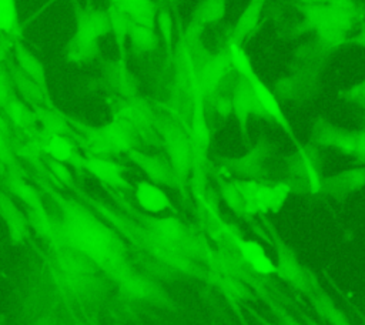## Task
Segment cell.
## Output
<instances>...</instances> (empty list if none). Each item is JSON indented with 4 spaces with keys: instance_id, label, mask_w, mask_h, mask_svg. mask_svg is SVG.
<instances>
[{
    "instance_id": "12",
    "label": "cell",
    "mask_w": 365,
    "mask_h": 325,
    "mask_svg": "<svg viewBox=\"0 0 365 325\" xmlns=\"http://www.w3.org/2000/svg\"><path fill=\"white\" fill-rule=\"evenodd\" d=\"M231 111L237 120L240 133L244 138H248V123L252 115H259V110L250 87V83L242 78L241 83L237 86L232 101H231Z\"/></svg>"
},
{
    "instance_id": "23",
    "label": "cell",
    "mask_w": 365,
    "mask_h": 325,
    "mask_svg": "<svg viewBox=\"0 0 365 325\" xmlns=\"http://www.w3.org/2000/svg\"><path fill=\"white\" fill-rule=\"evenodd\" d=\"M120 10L133 17L140 26L150 29L154 24L155 7L151 0H117Z\"/></svg>"
},
{
    "instance_id": "21",
    "label": "cell",
    "mask_w": 365,
    "mask_h": 325,
    "mask_svg": "<svg viewBox=\"0 0 365 325\" xmlns=\"http://www.w3.org/2000/svg\"><path fill=\"white\" fill-rule=\"evenodd\" d=\"M228 0H201L192 13V26H207L218 23L227 11Z\"/></svg>"
},
{
    "instance_id": "16",
    "label": "cell",
    "mask_w": 365,
    "mask_h": 325,
    "mask_svg": "<svg viewBox=\"0 0 365 325\" xmlns=\"http://www.w3.org/2000/svg\"><path fill=\"white\" fill-rule=\"evenodd\" d=\"M81 165L94 175L98 181L113 185V187H125L127 181L123 175V167L106 157H88L84 158Z\"/></svg>"
},
{
    "instance_id": "30",
    "label": "cell",
    "mask_w": 365,
    "mask_h": 325,
    "mask_svg": "<svg viewBox=\"0 0 365 325\" xmlns=\"http://www.w3.org/2000/svg\"><path fill=\"white\" fill-rule=\"evenodd\" d=\"M346 101L365 107V80L352 86L341 94Z\"/></svg>"
},
{
    "instance_id": "1",
    "label": "cell",
    "mask_w": 365,
    "mask_h": 325,
    "mask_svg": "<svg viewBox=\"0 0 365 325\" xmlns=\"http://www.w3.org/2000/svg\"><path fill=\"white\" fill-rule=\"evenodd\" d=\"M57 227L60 239L91 261L104 277L114 279L131 267L123 239L84 207L67 202Z\"/></svg>"
},
{
    "instance_id": "35",
    "label": "cell",
    "mask_w": 365,
    "mask_h": 325,
    "mask_svg": "<svg viewBox=\"0 0 365 325\" xmlns=\"http://www.w3.org/2000/svg\"><path fill=\"white\" fill-rule=\"evenodd\" d=\"M259 321H261V324H262V325H272V324H268V322H267L265 319H262V318H259Z\"/></svg>"
},
{
    "instance_id": "17",
    "label": "cell",
    "mask_w": 365,
    "mask_h": 325,
    "mask_svg": "<svg viewBox=\"0 0 365 325\" xmlns=\"http://www.w3.org/2000/svg\"><path fill=\"white\" fill-rule=\"evenodd\" d=\"M265 3L267 0H248L232 29L231 40L241 43L244 38H248L257 33Z\"/></svg>"
},
{
    "instance_id": "7",
    "label": "cell",
    "mask_w": 365,
    "mask_h": 325,
    "mask_svg": "<svg viewBox=\"0 0 365 325\" xmlns=\"http://www.w3.org/2000/svg\"><path fill=\"white\" fill-rule=\"evenodd\" d=\"M111 281L117 285L120 292L128 298L150 302H163L167 299V295H164L155 284H153L148 278L137 274L133 267L127 268Z\"/></svg>"
},
{
    "instance_id": "19",
    "label": "cell",
    "mask_w": 365,
    "mask_h": 325,
    "mask_svg": "<svg viewBox=\"0 0 365 325\" xmlns=\"http://www.w3.org/2000/svg\"><path fill=\"white\" fill-rule=\"evenodd\" d=\"M0 212L6 222L10 241L14 245L23 244L30 235L27 222L24 221L23 215L16 210V207L13 204H10L9 201H4V200L0 202Z\"/></svg>"
},
{
    "instance_id": "24",
    "label": "cell",
    "mask_w": 365,
    "mask_h": 325,
    "mask_svg": "<svg viewBox=\"0 0 365 325\" xmlns=\"http://www.w3.org/2000/svg\"><path fill=\"white\" fill-rule=\"evenodd\" d=\"M191 148H192V157H204L208 145H210V131L207 127V121L204 118L202 110L200 107V110L195 111L194 117H192V124H191Z\"/></svg>"
},
{
    "instance_id": "32",
    "label": "cell",
    "mask_w": 365,
    "mask_h": 325,
    "mask_svg": "<svg viewBox=\"0 0 365 325\" xmlns=\"http://www.w3.org/2000/svg\"><path fill=\"white\" fill-rule=\"evenodd\" d=\"M74 325H100V322H98L97 318H87V319L76 322Z\"/></svg>"
},
{
    "instance_id": "20",
    "label": "cell",
    "mask_w": 365,
    "mask_h": 325,
    "mask_svg": "<svg viewBox=\"0 0 365 325\" xmlns=\"http://www.w3.org/2000/svg\"><path fill=\"white\" fill-rule=\"evenodd\" d=\"M297 167L305 180L308 191L312 194L321 192L322 177H321L314 151L308 148H301L297 155Z\"/></svg>"
},
{
    "instance_id": "31",
    "label": "cell",
    "mask_w": 365,
    "mask_h": 325,
    "mask_svg": "<svg viewBox=\"0 0 365 325\" xmlns=\"http://www.w3.org/2000/svg\"><path fill=\"white\" fill-rule=\"evenodd\" d=\"M271 308H272L274 315H275L277 319L279 321V325H305L304 322H301V321H298L297 318H294L291 314H288V312H287L285 309H282L281 306L272 304Z\"/></svg>"
},
{
    "instance_id": "9",
    "label": "cell",
    "mask_w": 365,
    "mask_h": 325,
    "mask_svg": "<svg viewBox=\"0 0 365 325\" xmlns=\"http://www.w3.org/2000/svg\"><path fill=\"white\" fill-rule=\"evenodd\" d=\"M355 131L344 130L325 120H318L312 128V141L315 145L339 151L344 155H352Z\"/></svg>"
},
{
    "instance_id": "3",
    "label": "cell",
    "mask_w": 365,
    "mask_h": 325,
    "mask_svg": "<svg viewBox=\"0 0 365 325\" xmlns=\"http://www.w3.org/2000/svg\"><path fill=\"white\" fill-rule=\"evenodd\" d=\"M307 24L317 31L327 46H338L345 40L354 23L355 9L344 7L331 1L307 4L304 9Z\"/></svg>"
},
{
    "instance_id": "22",
    "label": "cell",
    "mask_w": 365,
    "mask_h": 325,
    "mask_svg": "<svg viewBox=\"0 0 365 325\" xmlns=\"http://www.w3.org/2000/svg\"><path fill=\"white\" fill-rule=\"evenodd\" d=\"M231 66L228 54H220L212 58L204 66L202 76H201V87L204 91H214L218 84L221 83V78H224L228 67Z\"/></svg>"
},
{
    "instance_id": "36",
    "label": "cell",
    "mask_w": 365,
    "mask_h": 325,
    "mask_svg": "<svg viewBox=\"0 0 365 325\" xmlns=\"http://www.w3.org/2000/svg\"><path fill=\"white\" fill-rule=\"evenodd\" d=\"M1 324H3V319H1V318H0V325H1Z\"/></svg>"
},
{
    "instance_id": "29",
    "label": "cell",
    "mask_w": 365,
    "mask_h": 325,
    "mask_svg": "<svg viewBox=\"0 0 365 325\" xmlns=\"http://www.w3.org/2000/svg\"><path fill=\"white\" fill-rule=\"evenodd\" d=\"M16 24L14 0H0V30H11Z\"/></svg>"
},
{
    "instance_id": "28",
    "label": "cell",
    "mask_w": 365,
    "mask_h": 325,
    "mask_svg": "<svg viewBox=\"0 0 365 325\" xmlns=\"http://www.w3.org/2000/svg\"><path fill=\"white\" fill-rule=\"evenodd\" d=\"M220 287L231 296L235 299H248L251 298V292L237 279L232 278H222L218 281Z\"/></svg>"
},
{
    "instance_id": "26",
    "label": "cell",
    "mask_w": 365,
    "mask_h": 325,
    "mask_svg": "<svg viewBox=\"0 0 365 325\" xmlns=\"http://www.w3.org/2000/svg\"><path fill=\"white\" fill-rule=\"evenodd\" d=\"M44 151L54 161H58V162H67L76 158V150L73 144L67 138L58 134H53L47 138L44 144Z\"/></svg>"
},
{
    "instance_id": "27",
    "label": "cell",
    "mask_w": 365,
    "mask_h": 325,
    "mask_svg": "<svg viewBox=\"0 0 365 325\" xmlns=\"http://www.w3.org/2000/svg\"><path fill=\"white\" fill-rule=\"evenodd\" d=\"M227 54H228L231 66L241 74L242 78H248L250 76H252L255 73L252 61L248 57L247 51L242 48L241 43L231 40L228 44Z\"/></svg>"
},
{
    "instance_id": "2",
    "label": "cell",
    "mask_w": 365,
    "mask_h": 325,
    "mask_svg": "<svg viewBox=\"0 0 365 325\" xmlns=\"http://www.w3.org/2000/svg\"><path fill=\"white\" fill-rule=\"evenodd\" d=\"M48 245V272L56 289L78 304L98 299L106 289L101 271L61 239Z\"/></svg>"
},
{
    "instance_id": "14",
    "label": "cell",
    "mask_w": 365,
    "mask_h": 325,
    "mask_svg": "<svg viewBox=\"0 0 365 325\" xmlns=\"http://www.w3.org/2000/svg\"><path fill=\"white\" fill-rule=\"evenodd\" d=\"M292 192V185L289 182H277V184H261L257 188L255 194V208L257 214H278L285 202L288 201Z\"/></svg>"
},
{
    "instance_id": "10",
    "label": "cell",
    "mask_w": 365,
    "mask_h": 325,
    "mask_svg": "<svg viewBox=\"0 0 365 325\" xmlns=\"http://www.w3.org/2000/svg\"><path fill=\"white\" fill-rule=\"evenodd\" d=\"M365 187V167L349 168L341 172H336L331 177L322 178L321 191L335 197L345 198L356 191H361Z\"/></svg>"
},
{
    "instance_id": "11",
    "label": "cell",
    "mask_w": 365,
    "mask_h": 325,
    "mask_svg": "<svg viewBox=\"0 0 365 325\" xmlns=\"http://www.w3.org/2000/svg\"><path fill=\"white\" fill-rule=\"evenodd\" d=\"M240 259L259 275H274V259L268 255L264 245L257 239L238 238L234 244Z\"/></svg>"
},
{
    "instance_id": "15",
    "label": "cell",
    "mask_w": 365,
    "mask_h": 325,
    "mask_svg": "<svg viewBox=\"0 0 365 325\" xmlns=\"http://www.w3.org/2000/svg\"><path fill=\"white\" fill-rule=\"evenodd\" d=\"M133 160L145 171L151 182H155L158 185H170L174 187L178 184L180 175L171 165L168 160L145 155L141 153H133Z\"/></svg>"
},
{
    "instance_id": "18",
    "label": "cell",
    "mask_w": 365,
    "mask_h": 325,
    "mask_svg": "<svg viewBox=\"0 0 365 325\" xmlns=\"http://www.w3.org/2000/svg\"><path fill=\"white\" fill-rule=\"evenodd\" d=\"M308 296L314 311L327 325H352L345 312L327 294L315 291Z\"/></svg>"
},
{
    "instance_id": "5",
    "label": "cell",
    "mask_w": 365,
    "mask_h": 325,
    "mask_svg": "<svg viewBox=\"0 0 365 325\" xmlns=\"http://www.w3.org/2000/svg\"><path fill=\"white\" fill-rule=\"evenodd\" d=\"M259 182L254 178H244L221 185V195L225 204L241 217H252L257 214L255 194Z\"/></svg>"
},
{
    "instance_id": "13",
    "label": "cell",
    "mask_w": 365,
    "mask_h": 325,
    "mask_svg": "<svg viewBox=\"0 0 365 325\" xmlns=\"http://www.w3.org/2000/svg\"><path fill=\"white\" fill-rule=\"evenodd\" d=\"M134 197L138 207L144 212L151 215H157L173 208V202L168 194L163 190V187L148 180H143L137 182L134 190Z\"/></svg>"
},
{
    "instance_id": "8",
    "label": "cell",
    "mask_w": 365,
    "mask_h": 325,
    "mask_svg": "<svg viewBox=\"0 0 365 325\" xmlns=\"http://www.w3.org/2000/svg\"><path fill=\"white\" fill-rule=\"evenodd\" d=\"M164 141L168 153V161L177 171V174L184 177L191 168L192 148L190 138L175 125H167L164 128Z\"/></svg>"
},
{
    "instance_id": "6",
    "label": "cell",
    "mask_w": 365,
    "mask_h": 325,
    "mask_svg": "<svg viewBox=\"0 0 365 325\" xmlns=\"http://www.w3.org/2000/svg\"><path fill=\"white\" fill-rule=\"evenodd\" d=\"M245 80L250 83V87L252 90V94L255 97V101H257V105L259 110V115L271 118L284 130V133H287L289 137H294V130H292L287 115L284 114L277 97L268 88V86L258 77L257 73H254L252 76H250Z\"/></svg>"
},
{
    "instance_id": "33",
    "label": "cell",
    "mask_w": 365,
    "mask_h": 325,
    "mask_svg": "<svg viewBox=\"0 0 365 325\" xmlns=\"http://www.w3.org/2000/svg\"><path fill=\"white\" fill-rule=\"evenodd\" d=\"M302 321H304L305 325H319L317 321H314L312 318H309V316H307V315L302 316Z\"/></svg>"
},
{
    "instance_id": "25",
    "label": "cell",
    "mask_w": 365,
    "mask_h": 325,
    "mask_svg": "<svg viewBox=\"0 0 365 325\" xmlns=\"http://www.w3.org/2000/svg\"><path fill=\"white\" fill-rule=\"evenodd\" d=\"M265 157H267L265 145H258L254 150H251L248 154H245L244 157H241L238 160H234L231 162V167H232L234 171L244 175V178L245 177L247 178H254L257 175V172L259 171L261 164H262Z\"/></svg>"
},
{
    "instance_id": "4",
    "label": "cell",
    "mask_w": 365,
    "mask_h": 325,
    "mask_svg": "<svg viewBox=\"0 0 365 325\" xmlns=\"http://www.w3.org/2000/svg\"><path fill=\"white\" fill-rule=\"evenodd\" d=\"M274 275L299 292L307 295L315 292V281H312L311 272L299 262L294 249L281 238H274Z\"/></svg>"
},
{
    "instance_id": "34",
    "label": "cell",
    "mask_w": 365,
    "mask_h": 325,
    "mask_svg": "<svg viewBox=\"0 0 365 325\" xmlns=\"http://www.w3.org/2000/svg\"><path fill=\"white\" fill-rule=\"evenodd\" d=\"M297 1H301L304 6H307V4H315V3H324V1H327V0H297Z\"/></svg>"
}]
</instances>
